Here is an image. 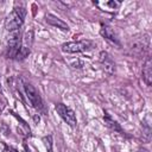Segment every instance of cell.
I'll list each match as a JSON object with an SVG mask.
<instances>
[{
  "mask_svg": "<svg viewBox=\"0 0 152 152\" xmlns=\"http://www.w3.org/2000/svg\"><path fill=\"white\" fill-rule=\"evenodd\" d=\"M93 46H94V43L91 40L83 39V40H78V42L64 43L61 48H62L63 52H66V53H78V52L87 51V50L91 49Z\"/></svg>",
  "mask_w": 152,
  "mask_h": 152,
  "instance_id": "cell-4",
  "label": "cell"
},
{
  "mask_svg": "<svg viewBox=\"0 0 152 152\" xmlns=\"http://www.w3.org/2000/svg\"><path fill=\"white\" fill-rule=\"evenodd\" d=\"M24 150H25V152H30V150H28V147H27V145H26V144L24 145Z\"/></svg>",
  "mask_w": 152,
  "mask_h": 152,
  "instance_id": "cell-16",
  "label": "cell"
},
{
  "mask_svg": "<svg viewBox=\"0 0 152 152\" xmlns=\"http://www.w3.org/2000/svg\"><path fill=\"white\" fill-rule=\"evenodd\" d=\"M100 33L102 37H104L106 39L115 43V44H119V38H118V34L116 32L114 31V28H112L110 26L108 25H101V30H100Z\"/></svg>",
  "mask_w": 152,
  "mask_h": 152,
  "instance_id": "cell-9",
  "label": "cell"
},
{
  "mask_svg": "<svg viewBox=\"0 0 152 152\" xmlns=\"http://www.w3.org/2000/svg\"><path fill=\"white\" fill-rule=\"evenodd\" d=\"M42 140L44 142V146H45L46 151L48 152H52V135H46Z\"/></svg>",
  "mask_w": 152,
  "mask_h": 152,
  "instance_id": "cell-14",
  "label": "cell"
},
{
  "mask_svg": "<svg viewBox=\"0 0 152 152\" xmlns=\"http://www.w3.org/2000/svg\"><path fill=\"white\" fill-rule=\"evenodd\" d=\"M32 42H33V31L30 30L27 31L25 34H24V39H23V46L30 49L31 45H32Z\"/></svg>",
  "mask_w": 152,
  "mask_h": 152,
  "instance_id": "cell-13",
  "label": "cell"
},
{
  "mask_svg": "<svg viewBox=\"0 0 152 152\" xmlns=\"http://www.w3.org/2000/svg\"><path fill=\"white\" fill-rule=\"evenodd\" d=\"M24 90L26 94V97L28 99V101L31 102V104L36 108V109H42L43 108V100L39 95V93L37 91V89L28 82L24 83Z\"/></svg>",
  "mask_w": 152,
  "mask_h": 152,
  "instance_id": "cell-6",
  "label": "cell"
},
{
  "mask_svg": "<svg viewBox=\"0 0 152 152\" xmlns=\"http://www.w3.org/2000/svg\"><path fill=\"white\" fill-rule=\"evenodd\" d=\"M10 152H18V151H17V150H14V148H11V150H10Z\"/></svg>",
  "mask_w": 152,
  "mask_h": 152,
  "instance_id": "cell-17",
  "label": "cell"
},
{
  "mask_svg": "<svg viewBox=\"0 0 152 152\" xmlns=\"http://www.w3.org/2000/svg\"><path fill=\"white\" fill-rule=\"evenodd\" d=\"M55 109H56L57 114L63 119V121L66 122L70 127H75L77 125L76 115H75V113H74L72 109H70L69 107H66L63 103H56Z\"/></svg>",
  "mask_w": 152,
  "mask_h": 152,
  "instance_id": "cell-5",
  "label": "cell"
},
{
  "mask_svg": "<svg viewBox=\"0 0 152 152\" xmlns=\"http://www.w3.org/2000/svg\"><path fill=\"white\" fill-rule=\"evenodd\" d=\"M103 120H104V124L110 128V129H113V131H116V132H120V133H122V128L120 127V125L115 121V120H113V118L107 113V112H104V115H103Z\"/></svg>",
  "mask_w": 152,
  "mask_h": 152,
  "instance_id": "cell-12",
  "label": "cell"
},
{
  "mask_svg": "<svg viewBox=\"0 0 152 152\" xmlns=\"http://www.w3.org/2000/svg\"><path fill=\"white\" fill-rule=\"evenodd\" d=\"M96 6H99L101 10H106V11H115L120 7L121 2L120 1H115V0H110V1H103V2H95Z\"/></svg>",
  "mask_w": 152,
  "mask_h": 152,
  "instance_id": "cell-11",
  "label": "cell"
},
{
  "mask_svg": "<svg viewBox=\"0 0 152 152\" xmlns=\"http://www.w3.org/2000/svg\"><path fill=\"white\" fill-rule=\"evenodd\" d=\"M139 152H148V151H147V150H140Z\"/></svg>",
  "mask_w": 152,
  "mask_h": 152,
  "instance_id": "cell-18",
  "label": "cell"
},
{
  "mask_svg": "<svg viewBox=\"0 0 152 152\" xmlns=\"http://www.w3.org/2000/svg\"><path fill=\"white\" fill-rule=\"evenodd\" d=\"M26 15V10L24 7H15L5 20V28L8 32L19 30L24 23V18Z\"/></svg>",
  "mask_w": 152,
  "mask_h": 152,
  "instance_id": "cell-1",
  "label": "cell"
},
{
  "mask_svg": "<svg viewBox=\"0 0 152 152\" xmlns=\"http://www.w3.org/2000/svg\"><path fill=\"white\" fill-rule=\"evenodd\" d=\"M21 48V39H20V31L15 30L10 32V36L7 38V49H6V56L8 58H17L19 51Z\"/></svg>",
  "mask_w": 152,
  "mask_h": 152,
  "instance_id": "cell-2",
  "label": "cell"
},
{
  "mask_svg": "<svg viewBox=\"0 0 152 152\" xmlns=\"http://www.w3.org/2000/svg\"><path fill=\"white\" fill-rule=\"evenodd\" d=\"M142 80L144 82L147 84V86H151L152 83V61H151V57L148 56L144 63V66H142Z\"/></svg>",
  "mask_w": 152,
  "mask_h": 152,
  "instance_id": "cell-8",
  "label": "cell"
},
{
  "mask_svg": "<svg viewBox=\"0 0 152 152\" xmlns=\"http://www.w3.org/2000/svg\"><path fill=\"white\" fill-rule=\"evenodd\" d=\"M100 63H101V65H102V69H103L107 74L112 75V74L115 72V63H114L113 58H112L106 51H102V52L100 53Z\"/></svg>",
  "mask_w": 152,
  "mask_h": 152,
  "instance_id": "cell-7",
  "label": "cell"
},
{
  "mask_svg": "<svg viewBox=\"0 0 152 152\" xmlns=\"http://www.w3.org/2000/svg\"><path fill=\"white\" fill-rule=\"evenodd\" d=\"M148 45H150V39L147 34H142V37H135L129 43L131 53L137 57L144 56L145 52L148 50Z\"/></svg>",
  "mask_w": 152,
  "mask_h": 152,
  "instance_id": "cell-3",
  "label": "cell"
},
{
  "mask_svg": "<svg viewBox=\"0 0 152 152\" xmlns=\"http://www.w3.org/2000/svg\"><path fill=\"white\" fill-rule=\"evenodd\" d=\"M45 20H46L48 24H50V25H52V26H55L57 28H61L63 31H68L69 30L68 24L65 21H63L62 19H59L58 17L53 15V14H46L45 15Z\"/></svg>",
  "mask_w": 152,
  "mask_h": 152,
  "instance_id": "cell-10",
  "label": "cell"
},
{
  "mask_svg": "<svg viewBox=\"0 0 152 152\" xmlns=\"http://www.w3.org/2000/svg\"><path fill=\"white\" fill-rule=\"evenodd\" d=\"M4 109V102L1 101V99H0V112Z\"/></svg>",
  "mask_w": 152,
  "mask_h": 152,
  "instance_id": "cell-15",
  "label": "cell"
}]
</instances>
